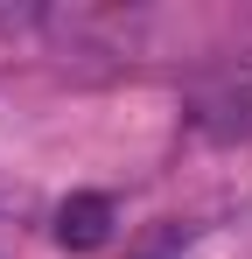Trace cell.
I'll return each mask as SVG.
<instances>
[{"mask_svg":"<svg viewBox=\"0 0 252 259\" xmlns=\"http://www.w3.org/2000/svg\"><path fill=\"white\" fill-rule=\"evenodd\" d=\"M196 126L210 140H238L252 133V91H224V98H196Z\"/></svg>","mask_w":252,"mask_h":259,"instance_id":"cell-2","label":"cell"},{"mask_svg":"<svg viewBox=\"0 0 252 259\" xmlns=\"http://www.w3.org/2000/svg\"><path fill=\"white\" fill-rule=\"evenodd\" d=\"M105 238H112V196L77 189V196L56 203V245H63V252H98Z\"/></svg>","mask_w":252,"mask_h":259,"instance_id":"cell-1","label":"cell"}]
</instances>
